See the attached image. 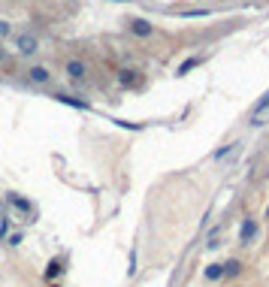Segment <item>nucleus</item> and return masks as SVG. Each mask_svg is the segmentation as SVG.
Here are the masks:
<instances>
[{
  "label": "nucleus",
  "mask_w": 269,
  "mask_h": 287,
  "mask_svg": "<svg viewBox=\"0 0 269 287\" xmlns=\"http://www.w3.org/2000/svg\"><path fill=\"white\" fill-rule=\"evenodd\" d=\"M27 79H30L33 85H46V82L51 79V73H49V67L37 64V67H30V70H27Z\"/></svg>",
  "instance_id": "1"
},
{
  "label": "nucleus",
  "mask_w": 269,
  "mask_h": 287,
  "mask_svg": "<svg viewBox=\"0 0 269 287\" xmlns=\"http://www.w3.org/2000/svg\"><path fill=\"white\" fill-rule=\"evenodd\" d=\"M67 76L70 79H85V73H88V67H85V61H67Z\"/></svg>",
  "instance_id": "2"
},
{
  "label": "nucleus",
  "mask_w": 269,
  "mask_h": 287,
  "mask_svg": "<svg viewBox=\"0 0 269 287\" xmlns=\"http://www.w3.org/2000/svg\"><path fill=\"white\" fill-rule=\"evenodd\" d=\"M127 27H130V33H136V37H151V30H154L148 22H142V19H133Z\"/></svg>",
  "instance_id": "3"
},
{
  "label": "nucleus",
  "mask_w": 269,
  "mask_h": 287,
  "mask_svg": "<svg viewBox=\"0 0 269 287\" xmlns=\"http://www.w3.org/2000/svg\"><path fill=\"white\" fill-rule=\"evenodd\" d=\"M254 236H257V224H254V221H245V224H242V230H239V239L248 245Z\"/></svg>",
  "instance_id": "4"
},
{
  "label": "nucleus",
  "mask_w": 269,
  "mask_h": 287,
  "mask_svg": "<svg viewBox=\"0 0 269 287\" xmlns=\"http://www.w3.org/2000/svg\"><path fill=\"white\" fill-rule=\"evenodd\" d=\"M19 51L22 55H33V51H37V40L33 37H19Z\"/></svg>",
  "instance_id": "5"
},
{
  "label": "nucleus",
  "mask_w": 269,
  "mask_h": 287,
  "mask_svg": "<svg viewBox=\"0 0 269 287\" xmlns=\"http://www.w3.org/2000/svg\"><path fill=\"white\" fill-rule=\"evenodd\" d=\"M224 275V263H212L209 269H206V278L209 281H215V278H221Z\"/></svg>",
  "instance_id": "6"
},
{
  "label": "nucleus",
  "mask_w": 269,
  "mask_h": 287,
  "mask_svg": "<svg viewBox=\"0 0 269 287\" xmlns=\"http://www.w3.org/2000/svg\"><path fill=\"white\" fill-rule=\"evenodd\" d=\"M239 272H242V263H236V260H230L224 266V275H239Z\"/></svg>",
  "instance_id": "7"
},
{
  "label": "nucleus",
  "mask_w": 269,
  "mask_h": 287,
  "mask_svg": "<svg viewBox=\"0 0 269 287\" xmlns=\"http://www.w3.org/2000/svg\"><path fill=\"white\" fill-rule=\"evenodd\" d=\"M118 79H121V85H133V82H136L133 70H121V76H118Z\"/></svg>",
  "instance_id": "8"
},
{
  "label": "nucleus",
  "mask_w": 269,
  "mask_h": 287,
  "mask_svg": "<svg viewBox=\"0 0 269 287\" xmlns=\"http://www.w3.org/2000/svg\"><path fill=\"white\" fill-rule=\"evenodd\" d=\"M46 275H49V278H55V275H61V263H49V269H46Z\"/></svg>",
  "instance_id": "9"
},
{
  "label": "nucleus",
  "mask_w": 269,
  "mask_h": 287,
  "mask_svg": "<svg viewBox=\"0 0 269 287\" xmlns=\"http://www.w3.org/2000/svg\"><path fill=\"white\" fill-rule=\"evenodd\" d=\"M0 33H6V37H9V33H12V30H9V24H6V22H0Z\"/></svg>",
  "instance_id": "10"
},
{
  "label": "nucleus",
  "mask_w": 269,
  "mask_h": 287,
  "mask_svg": "<svg viewBox=\"0 0 269 287\" xmlns=\"http://www.w3.org/2000/svg\"><path fill=\"white\" fill-rule=\"evenodd\" d=\"M3 58H6V51H3V48H0V61H3Z\"/></svg>",
  "instance_id": "11"
},
{
  "label": "nucleus",
  "mask_w": 269,
  "mask_h": 287,
  "mask_svg": "<svg viewBox=\"0 0 269 287\" xmlns=\"http://www.w3.org/2000/svg\"><path fill=\"white\" fill-rule=\"evenodd\" d=\"M51 287H58V284H51Z\"/></svg>",
  "instance_id": "12"
},
{
  "label": "nucleus",
  "mask_w": 269,
  "mask_h": 287,
  "mask_svg": "<svg viewBox=\"0 0 269 287\" xmlns=\"http://www.w3.org/2000/svg\"><path fill=\"white\" fill-rule=\"evenodd\" d=\"M266 215H269V209H266Z\"/></svg>",
  "instance_id": "13"
}]
</instances>
